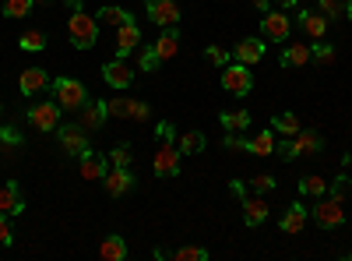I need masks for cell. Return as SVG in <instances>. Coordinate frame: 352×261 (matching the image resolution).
Instances as JSON below:
<instances>
[{"mask_svg": "<svg viewBox=\"0 0 352 261\" xmlns=\"http://www.w3.org/2000/svg\"><path fill=\"white\" fill-rule=\"evenodd\" d=\"M204 145H208V138H204L201 131H187L180 138V152L184 156H197V152H204Z\"/></svg>", "mask_w": 352, "mask_h": 261, "instance_id": "cell-31", "label": "cell"}, {"mask_svg": "<svg viewBox=\"0 0 352 261\" xmlns=\"http://www.w3.org/2000/svg\"><path fill=\"white\" fill-rule=\"evenodd\" d=\"M272 131L282 134V138H296L303 127H300V117H296V113H278V117L272 121Z\"/></svg>", "mask_w": 352, "mask_h": 261, "instance_id": "cell-26", "label": "cell"}, {"mask_svg": "<svg viewBox=\"0 0 352 261\" xmlns=\"http://www.w3.org/2000/svg\"><path fill=\"white\" fill-rule=\"evenodd\" d=\"M222 89L226 92H232V96H247L250 89H254V74H250V67L247 64H226V71H222Z\"/></svg>", "mask_w": 352, "mask_h": 261, "instance_id": "cell-8", "label": "cell"}, {"mask_svg": "<svg viewBox=\"0 0 352 261\" xmlns=\"http://www.w3.org/2000/svg\"><path fill=\"white\" fill-rule=\"evenodd\" d=\"M78 173H81L85 180H102L106 173H109V163H106L102 156H96L92 149H88V152L78 159Z\"/></svg>", "mask_w": 352, "mask_h": 261, "instance_id": "cell-15", "label": "cell"}, {"mask_svg": "<svg viewBox=\"0 0 352 261\" xmlns=\"http://www.w3.org/2000/svg\"><path fill=\"white\" fill-rule=\"evenodd\" d=\"M106 113H109V117H120V121H127V113H131V99H124V96H113V99H106Z\"/></svg>", "mask_w": 352, "mask_h": 261, "instance_id": "cell-35", "label": "cell"}, {"mask_svg": "<svg viewBox=\"0 0 352 261\" xmlns=\"http://www.w3.org/2000/svg\"><path fill=\"white\" fill-rule=\"evenodd\" d=\"M310 222V209L303 205V201H292V205L282 212L278 226H282V233H300V229Z\"/></svg>", "mask_w": 352, "mask_h": 261, "instance_id": "cell-13", "label": "cell"}, {"mask_svg": "<svg viewBox=\"0 0 352 261\" xmlns=\"http://www.w3.org/2000/svg\"><path fill=\"white\" fill-rule=\"evenodd\" d=\"M240 201H243V222H247V226H261L264 219H268V205H264L261 194H257V198L247 194V198H240Z\"/></svg>", "mask_w": 352, "mask_h": 261, "instance_id": "cell-22", "label": "cell"}, {"mask_svg": "<svg viewBox=\"0 0 352 261\" xmlns=\"http://www.w3.org/2000/svg\"><path fill=\"white\" fill-rule=\"evenodd\" d=\"M102 78H106V85H109V89L124 92V89H131V85H134V67H127V61H124V56H116V61L102 64Z\"/></svg>", "mask_w": 352, "mask_h": 261, "instance_id": "cell-9", "label": "cell"}, {"mask_svg": "<svg viewBox=\"0 0 352 261\" xmlns=\"http://www.w3.org/2000/svg\"><path fill=\"white\" fill-rule=\"evenodd\" d=\"M310 216H314V222H317L320 229H338V226H345V201L335 198V194L317 198V205H314Z\"/></svg>", "mask_w": 352, "mask_h": 261, "instance_id": "cell-4", "label": "cell"}, {"mask_svg": "<svg viewBox=\"0 0 352 261\" xmlns=\"http://www.w3.org/2000/svg\"><path fill=\"white\" fill-rule=\"evenodd\" d=\"M32 11V0H4V18H25Z\"/></svg>", "mask_w": 352, "mask_h": 261, "instance_id": "cell-38", "label": "cell"}, {"mask_svg": "<svg viewBox=\"0 0 352 261\" xmlns=\"http://www.w3.org/2000/svg\"><path fill=\"white\" fill-rule=\"evenodd\" d=\"M131 163H134V152H131V145H127V141H124V145H116V149L109 152V166H124V169H127Z\"/></svg>", "mask_w": 352, "mask_h": 261, "instance_id": "cell-36", "label": "cell"}, {"mask_svg": "<svg viewBox=\"0 0 352 261\" xmlns=\"http://www.w3.org/2000/svg\"><path fill=\"white\" fill-rule=\"evenodd\" d=\"M152 46H155V53H159V61H173V56H176V50H180V28H176V25L162 28V32H159V39H155Z\"/></svg>", "mask_w": 352, "mask_h": 261, "instance_id": "cell-17", "label": "cell"}, {"mask_svg": "<svg viewBox=\"0 0 352 261\" xmlns=\"http://www.w3.org/2000/svg\"><path fill=\"white\" fill-rule=\"evenodd\" d=\"M11 240H14L11 222H8V216H4V212H0V244H8V247H11Z\"/></svg>", "mask_w": 352, "mask_h": 261, "instance_id": "cell-46", "label": "cell"}, {"mask_svg": "<svg viewBox=\"0 0 352 261\" xmlns=\"http://www.w3.org/2000/svg\"><path fill=\"white\" fill-rule=\"evenodd\" d=\"M275 156H278V159H285V163L300 159V156H296V145H292V138H282V141L275 145Z\"/></svg>", "mask_w": 352, "mask_h": 261, "instance_id": "cell-40", "label": "cell"}, {"mask_svg": "<svg viewBox=\"0 0 352 261\" xmlns=\"http://www.w3.org/2000/svg\"><path fill=\"white\" fill-rule=\"evenodd\" d=\"M50 85H53V78H50L43 67H25V71H21V78H18L21 96H39L43 89H50Z\"/></svg>", "mask_w": 352, "mask_h": 261, "instance_id": "cell-12", "label": "cell"}, {"mask_svg": "<svg viewBox=\"0 0 352 261\" xmlns=\"http://www.w3.org/2000/svg\"><path fill=\"white\" fill-rule=\"evenodd\" d=\"M148 21L159 28H169L180 21V4L176 0H148Z\"/></svg>", "mask_w": 352, "mask_h": 261, "instance_id": "cell-11", "label": "cell"}, {"mask_svg": "<svg viewBox=\"0 0 352 261\" xmlns=\"http://www.w3.org/2000/svg\"><path fill=\"white\" fill-rule=\"evenodd\" d=\"M349 261H352V251H349Z\"/></svg>", "mask_w": 352, "mask_h": 261, "instance_id": "cell-54", "label": "cell"}, {"mask_svg": "<svg viewBox=\"0 0 352 261\" xmlns=\"http://www.w3.org/2000/svg\"><path fill=\"white\" fill-rule=\"evenodd\" d=\"M310 64V43H289L282 50V67H307Z\"/></svg>", "mask_w": 352, "mask_h": 261, "instance_id": "cell-21", "label": "cell"}, {"mask_svg": "<svg viewBox=\"0 0 352 261\" xmlns=\"http://www.w3.org/2000/svg\"><path fill=\"white\" fill-rule=\"evenodd\" d=\"M335 46L331 43H324V39H317L314 46H310V61H317V67H331L335 64Z\"/></svg>", "mask_w": 352, "mask_h": 261, "instance_id": "cell-28", "label": "cell"}, {"mask_svg": "<svg viewBox=\"0 0 352 261\" xmlns=\"http://www.w3.org/2000/svg\"><path fill=\"white\" fill-rule=\"evenodd\" d=\"M148 103H141V99H131V113H127V121H134V124H144L148 121Z\"/></svg>", "mask_w": 352, "mask_h": 261, "instance_id": "cell-39", "label": "cell"}, {"mask_svg": "<svg viewBox=\"0 0 352 261\" xmlns=\"http://www.w3.org/2000/svg\"><path fill=\"white\" fill-rule=\"evenodd\" d=\"M32 4H46V0H32Z\"/></svg>", "mask_w": 352, "mask_h": 261, "instance_id": "cell-53", "label": "cell"}, {"mask_svg": "<svg viewBox=\"0 0 352 261\" xmlns=\"http://www.w3.org/2000/svg\"><path fill=\"white\" fill-rule=\"evenodd\" d=\"M144 4H148V0H144Z\"/></svg>", "mask_w": 352, "mask_h": 261, "instance_id": "cell-55", "label": "cell"}, {"mask_svg": "<svg viewBox=\"0 0 352 261\" xmlns=\"http://www.w3.org/2000/svg\"><path fill=\"white\" fill-rule=\"evenodd\" d=\"M102 187H106L109 198H124V194H131V191H134V173H131V166H127V169H124V166H113L106 177H102Z\"/></svg>", "mask_w": 352, "mask_h": 261, "instance_id": "cell-10", "label": "cell"}, {"mask_svg": "<svg viewBox=\"0 0 352 261\" xmlns=\"http://www.w3.org/2000/svg\"><path fill=\"white\" fill-rule=\"evenodd\" d=\"M106 117H109V113H106V103H92V99H88V103L81 106L78 124H81L85 131H99V127L106 124Z\"/></svg>", "mask_w": 352, "mask_h": 261, "instance_id": "cell-18", "label": "cell"}, {"mask_svg": "<svg viewBox=\"0 0 352 261\" xmlns=\"http://www.w3.org/2000/svg\"><path fill=\"white\" fill-rule=\"evenodd\" d=\"M169 258L173 261H208V247H176V251H169Z\"/></svg>", "mask_w": 352, "mask_h": 261, "instance_id": "cell-32", "label": "cell"}, {"mask_svg": "<svg viewBox=\"0 0 352 261\" xmlns=\"http://www.w3.org/2000/svg\"><path fill=\"white\" fill-rule=\"evenodd\" d=\"M99 258H102V261H124V258H127V244H124V237H120V233L102 237V244H99Z\"/></svg>", "mask_w": 352, "mask_h": 261, "instance_id": "cell-23", "label": "cell"}, {"mask_svg": "<svg viewBox=\"0 0 352 261\" xmlns=\"http://www.w3.org/2000/svg\"><path fill=\"white\" fill-rule=\"evenodd\" d=\"M131 21H138L127 8H116V4H109V8H102L99 11V25H109V28H124V25H131Z\"/></svg>", "mask_w": 352, "mask_h": 261, "instance_id": "cell-24", "label": "cell"}, {"mask_svg": "<svg viewBox=\"0 0 352 261\" xmlns=\"http://www.w3.org/2000/svg\"><path fill=\"white\" fill-rule=\"evenodd\" d=\"M56 141H60L64 156L81 159V156L88 152V131H85L81 124H60V127H56Z\"/></svg>", "mask_w": 352, "mask_h": 261, "instance_id": "cell-6", "label": "cell"}, {"mask_svg": "<svg viewBox=\"0 0 352 261\" xmlns=\"http://www.w3.org/2000/svg\"><path fill=\"white\" fill-rule=\"evenodd\" d=\"M0 145H8V149H21V134L14 127H0Z\"/></svg>", "mask_w": 352, "mask_h": 261, "instance_id": "cell-43", "label": "cell"}, {"mask_svg": "<svg viewBox=\"0 0 352 261\" xmlns=\"http://www.w3.org/2000/svg\"><path fill=\"white\" fill-rule=\"evenodd\" d=\"M345 191H349V177H345V173H338V177L328 184V194H335V198L345 201Z\"/></svg>", "mask_w": 352, "mask_h": 261, "instance_id": "cell-44", "label": "cell"}, {"mask_svg": "<svg viewBox=\"0 0 352 261\" xmlns=\"http://www.w3.org/2000/svg\"><path fill=\"white\" fill-rule=\"evenodd\" d=\"M278 4H282V8L289 11V8H296V4H300V0H278Z\"/></svg>", "mask_w": 352, "mask_h": 261, "instance_id": "cell-50", "label": "cell"}, {"mask_svg": "<svg viewBox=\"0 0 352 261\" xmlns=\"http://www.w3.org/2000/svg\"><path fill=\"white\" fill-rule=\"evenodd\" d=\"M67 4H71V11H78V8H81V0H67Z\"/></svg>", "mask_w": 352, "mask_h": 261, "instance_id": "cell-52", "label": "cell"}, {"mask_svg": "<svg viewBox=\"0 0 352 261\" xmlns=\"http://www.w3.org/2000/svg\"><path fill=\"white\" fill-rule=\"evenodd\" d=\"M292 145H296V156H317L320 149H324L320 134H314V131H300L296 138H292Z\"/></svg>", "mask_w": 352, "mask_h": 261, "instance_id": "cell-25", "label": "cell"}, {"mask_svg": "<svg viewBox=\"0 0 352 261\" xmlns=\"http://www.w3.org/2000/svg\"><path fill=\"white\" fill-rule=\"evenodd\" d=\"M67 39H71L74 50H96V43H99V18H92L81 8L71 11V18H67Z\"/></svg>", "mask_w": 352, "mask_h": 261, "instance_id": "cell-1", "label": "cell"}, {"mask_svg": "<svg viewBox=\"0 0 352 261\" xmlns=\"http://www.w3.org/2000/svg\"><path fill=\"white\" fill-rule=\"evenodd\" d=\"M317 8H320V14H324L328 21L345 18V0H317Z\"/></svg>", "mask_w": 352, "mask_h": 261, "instance_id": "cell-34", "label": "cell"}, {"mask_svg": "<svg viewBox=\"0 0 352 261\" xmlns=\"http://www.w3.org/2000/svg\"><path fill=\"white\" fill-rule=\"evenodd\" d=\"M180 149H176V141L173 138H162V145H159V152H155V159H152V173L155 177H176L180 173Z\"/></svg>", "mask_w": 352, "mask_h": 261, "instance_id": "cell-5", "label": "cell"}, {"mask_svg": "<svg viewBox=\"0 0 352 261\" xmlns=\"http://www.w3.org/2000/svg\"><path fill=\"white\" fill-rule=\"evenodd\" d=\"M300 25H303L307 39H314V43L328 36V18L320 14V11H300Z\"/></svg>", "mask_w": 352, "mask_h": 261, "instance_id": "cell-19", "label": "cell"}, {"mask_svg": "<svg viewBox=\"0 0 352 261\" xmlns=\"http://www.w3.org/2000/svg\"><path fill=\"white\" fill-rule=\"evenodd\" d=\"M18 46H21L25 53H39V50H46V36L36 32V28H28V32L18 39Z\"/></svg>", "mask_w": 352, "mask_h": 261, "instance_id": "cell-33", "label": "cell"}, {"mask_svg": "<svg viewBox=\"0 0 352 261\" xmlns=\"http://www.w3.org/2000/svg\"><path fill=\"white\" fill-rule=\"evenodd\" d=\"M219 121H222V127H226V131H247V127H250V113H247V109H236V113L226 109Z\"/></svg>", "mask_w": 352, "mask_h": 261, "instance_id": "cell-29", "label": "cell"}, {"mask_svg": "<svg viewBox=\"0 0 352 261\" xmlns=\"http://www.w3.org/2000/svg\"><path fill=\"white\" fill-rule=\"evenodd\" d=\"M159 138H173V124H159Z\"/></svg>", "mask_w": 352, "mask_h": 261, "instance_id": "cell-48", "label": "cell"}, {"mask_svg": "<svg viewBox=\"0 0 352 261\" xmlns=\"http://www.w3.org/2000/svg\"><path fill=\"white\" fill-rule=\"evenodd\" d=\"M300 194H303V198H324V194H328V180H324V177H314V173H310V177L300 180Z\"/></svg>", "mask_w": 352, "mask_h": 261, "instance_id": "cell-30", "label": "cell"}, {"mask_svg": "<svg viewBox=\"0 0 352 261\" xmlns=\"http://www.w3.org/2000/svg\"><path fill=\"white\" fill-rule=\"evenodd\" d=\"M50 89H53V99L60 103V109H81L88 103V89L78 78H56Z\"/></svg>", "mask_w": 352, "mask_h": 261, "instance_id": "cell-3", "label": "cell"}, {"mask_svg": "<svg viewBox=\"0 0 352 261\" xmlns=\"http://www.w3.org/2000/svg\"><path fill=\"white\" fill-rule=\"evenodd\" d=\"M261 32H264V39H272V43H289V36H292V21H289L285 8H282V11H264V18H261Z\"/></svg>", "mask_w": 352, "mask_h": 261, "instance_id": "cell-7", "label": "cell"}, {"mask_svg": "<svg viewBox=\"0 0 352 261\" xmlns=\"http://www.w3.org/2000/svg\"><path fill=\"white\" fill-rule=\"evenodd\" d=\"M247 152L254 156H275V131H261L247 141Z\"/></svg>", "mask_w": 352, "mask_h": 261, "instance_id": "cell-27", "label": "cell"}, {"mask_svg": "<svg viewBox=\"0 0 352 261\" xmlns=\"http://www.w3.org/2000/svg\"><path fill=\"white\" fill-rule=\"evenodd\" d=\"M204 56H208L212 64H219V67H226V64L232 61V56H229V53H226L222 46H208V50H204Z\"/></svg>", "mask_w": 352, "mask_h": 261, "instance_id": "cell-42", "label": "cell"}, {"mask_svg": "<svg viewBox=\"0 0 352 261\" xmlns=\"http://www.w3.org/2000/svg\"><path fill=\"white\" fill-rule=\"evenodd\" d=\"M222 145H226V152H247V141H243V138H236L232 131L226 134V141H222Z\"/></svg>", "mask_w": 352, "mask_h": 261, "instance_id": "cell-45", "label": "cell"}, {"mask_svg": "<svg viewBox=\"0 0 352 261\" xmlns=\"http://www.w3.org/2000/svg\"><path fill=\"white\" fill-rule=\"evenodd\" d=\"M275 184H278V180L272 177V173H261V177H254V180H250V187H254L257 194H268V191H275Z\"/></svg>", "mask_w": 352, "mask_h": 261, "instance_id": "cell-41", "label": "cell"}, {"mask_svg": "<svg viewBox=\"0 0 352 261\" xmlns=\"http://www.w3.org/2000/svg\"><path fill=\"white\" fill-rule=\"evenodd\" d=\"M28 124H32L36 131H56L64 124V109H60V103L56 99H46V103H32L28 106Z\"/></svg>", "mask_w": 352, "mask_h": 261, "instance_id": "cell-2", "label": "cell"}, {"mask_svg": "<svg viewBox=\"0 0 352 261\" xmlns=\"http://www.w3.org/2000/svg\"><path fill=\"white\" fill-rule=\"evenodd\" d=\"M250 4H254L257 11H268V8H272V0H250Z\"/></svg>", "mask_w": 352, "mask_h": 261, "instance_id": "cell-49", "label": "cell"}, {"mask_svg": "<svg viewBox=\"0 0 352 261\" xmlns=\"http://www.w3.org/2000/svg\"><path fill=\"white\" fill-rule=\"evenodd\" d=\"M232 56H236L240 64L254 67V64H261V61H264V43H261V39H254V36H247V39H240V43H236Z\"/></svg>", "mask_w": 352, "mask_h": 261, "instance_id": "cell-16", "label": "cell"}, {"mask_svg": "<svg viewBox=\"0 0 352 261\" xmlns=\"http://www.w3.org/2000/svg\"><path fill=\"white\" fill-rule=\"evenodd\" d=\"M229 191L236 194V198H247V187H243V180H229Z\"/></svg>", "mask_w": 352, "mask_h": 261, "instance_id": "cell-47", "label": "cell"}, {"mask_svg": "<svg viewBox=\"0 0 352 261\" xmlns=\"http://www.w3.org/2000/svg\"><path fill=\"white\" fill-rule=\"evenodd\" d=\"M138 64H141V71H159V53H155V46H148V50H141L138 46Z\"/></svg>", "mask_w": 352, "mask_h": 261, "instance_id": "cell-37", "label": "cell"}, {"mask_svg": "<svg viewBox=\"0 0 352 261\" xmlns=\"http://www.w3.org/2000/svg\"><path fill=\"white\" fill-rule=\"evenodd\" d=\"M345 18L352 21V0H345Z\"/></svg>", "mask_w": 352, "mask_h": 261, "instance_id": "cell-51", "label": "cell"}, {"mask_svg": "<svg viewBox=\"0 0 352 261\" xmlns=\"http://www.w3.org/2000/svg\"><path fill=\"white\" fill-rule=\"evenodd\" d=\"M141 46V28H138V21H131V25H124V28H116V43H113V50H116V56H127L134 53Z\"/></svg>", "mask_w": 352, "mask_h": 261, "instance_id": "cell-14", "label": "cell"}, {"mask_svg": "<svg viewBox=\"0 0 352 261\" xmlns=\"http://www.w3.org/2000/svg\"><path fill=\"white\" fill-rule=\"evenodd\" d=\"M0 212L4 216H21L25 212V198H21L14 180H8V187H0Z\"/></svg>", "mask_w": 352, "mask_h": 261, "instance_id": "cell-20", "label": "cell"}]
</instances>
